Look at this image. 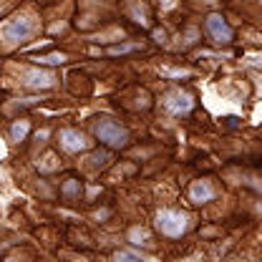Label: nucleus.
<instances>
[{
    "mask_svg": "<svg viewBox=\"0 0 262 262\" xmlns=\"http://www.w3.org/2000/svg\"><path fill=\"white\" fill-rule=\"evenodd\" d=\"M157 227L166 237H182L189 227V217L179 209H159L157 212Z\"/></svg>",
    "mask_w": 262,
    "mask_h": 262,
    "instance_id": "2",
    "label": "nucleus"
},
{
    "mask_svg": "<svg viewBox=\"0 0 262 262\" xmlns=\"http://www.w3.org/2000/svg\"><path fill=\"white\" fill-rule=\"evenodd\" d=\"M129 242H134V245H151V237H149V232L144 227H131L129 229Z\"/></svg>",
    "mask_w": 262,
    "mask_h": 262,
    "instance_id": "9",
    "label": "nucleus"
},
{
    "mask_svg": "<svg viewBox=\"0 0 262 262\" xmlns=\"http://www.w3.org/2000/svg\"><path fill=\"white\" fill-rule=\"evenodd\" d=\"M38 166H40L43 171H53V169H56V154H51V151H48V154L43 157V164L38 162Z\"/></svg>",
    "mask_w": 262,
    "mask_h": 262,
    "instance_id": "16",
    "label": "nucleus"
},
{
    "mask_svg": "<svg viewBox=\"0 0 262 262\" xmlns=\"http://www.w3.org/2000/svg\"><path fill=\"white\" fill-rule=\"evenodd\" d=\"M162 76H166V78H187V76H192V71L189 68H162Z\"/></svg>",
    "mask_w": 262,
    "mask_h": 262,
    "instance_id": "13",
    "label": "nucleus"
},
{
    "mask_svg": "<svg viewBox=\"0 0 262 262\" xmlns=\"http://www.w3.org/2000/svg\"><path fill=\"white\" fill-rule=\"evenodd\" d=\"M207 33L212 35V40L217 43H229L232 40V28L227 26V20L220 15V13H212L207 18Z\"/></svg>",
    "mask_w": 262,
    "mask_h": 262,
    "instance_id": "6",
    "label": "nucleus"
},
{
    "mask_svg": "<svg viewBox=\"0 0 262 262\" xmlns=\"http://www.w3.org/2000/svg\"><path fill=\"white\" fill-rule=\"evenodd\" d=\"M114 262H141L136 255H131V252H116L114 255Z\"/></svg>",
    "mask_w": 262,
    "mask_h": 262,
    "instance_id": "17",
    "label": "nucleus"
},
{
    "mask_svg": "<svg viewBox=\"0 0 262 262\" xmlns=\"http://www.w3.org/2000/svg\"><path fill=\"white\" fill-rule=\"evenodd\" d=\"M96 136L106 146H114V149H121V146H126V141H129V131L124 129V126H119L116 121H111V119H101V121H98Z\"/></svg>",
    "mask_w": 262,
    "mask_h": 262,
    "instance_id": "3",
    "label": "nucleus"
},
{
    "mask_svg": "<svg viewBox=\"0 0 262 262\" xmlns=\"http://www.w3.org/2000/svg\"><path fill=\"white\" fill-rule=\"evenodd\" d=\"M31 129V124L28 121H15L13 124V129H10V136H13V141H23L26 139V134Z\"/></svg>",
    "mask_w": 262,
    "mask_h": 262,
    "instance_id": "11",
    "label": "nucleus"
},
{
    "mask_svg": "<svg viewBox=\"0 0 262 262\" xmlns=\"http://www.w3.org/2000/svg\"><path fill=\"white\" fill-rule=\"evenodd\" d=\"M164 108H166L169 114H174V116L189 114V111L194 108V96L187 94V91H182V89H171V91H166V96H164Z\"/></svg>",
    "mask_w": 262,
    "mask_h": 262,
    "instance_id": "4",
    "label": "nucleus"
},
{
    "mask_svg": "<svg viewBox=\"0 0 262 262\" xmlns=\"http://www.w3.org/2000/svg\"><path fill=\"white\" fill-rule=\"evenodd\" d=\"M257 212H260V214H262V204H260V207H257Z\"/></svg>",
    "mask_w": 262,
    "mask_h": 262,
    "instance_id": "20",
    "label": "nucleus"
},
{
    "mask_svg": "<svg viewBox=\"0 0 262 262\" xmlns=\"http://www.w3.org/2000/svg\"><path fill=\"white\" fill-rule=\"evenodd\" d=\"M61 146H63L66 151H71V154H78V151H86V149L91 146V141H89L81 131L63 129L61 131Z\"/></svg>",
    "mask_w": 262,
    "mask_h": 262,
    "instance_id": "7",
    "label": "nucleus"
},
{
    "mask_svg": "<svg viewBox=\"0 0 262 262\" xmlns=\"http://www.w3.org/2000/svg\"><path fill=\"white\" fill-rule=\"evenodd\" d=\"M35 31H38V20H35V15H31V13H18V15L8 18V20L0 26V43L13 46V43L28 40Z\"/></svg>",
    "mask_w": 262,
    "mask_h": 262,
    "instance_id": "1",
    "label": "nucleus"
},
{
    "mask_svg": "<svg viewBox=\"0 0 262 262\" xmlns=\"http://www.w3.org/2000/svg\"><path fill=\"white\" fill-rule=\"evenodd\" d=\"M56 81H58V78H56L51 71H40V68H28V71H23V76H20V83H23L26 89H33V91L53 89Z\"/></svg>",
    "mask_w": 262,
    "mask_h": 262,
    "instance_id": "5",
    "label": "nucleus"
},
{
    "mask_svg": "<svg viewBox=\"0 0 262 262\" xmlns=\"http://www.w3.org/2000/svg\"><path fill=\"white\" fill-rule=\"evenodd\" d=\"M129 13H131V18H134V23H139V26H149V13H146V8L144 5H139V3H134L129 8Z\"/></svg>",
    "mask_w": 262,
    "mask_h": 262,
    "instance_id": "10",
    "label": "nucleus"
},
{
    "mask_svg": "<svg viewBox=\"0 0 262 262\" xmlns=\"http://www.w3.org/2000/svg\"><path fill=\"white\" fill-rule=\"evenodd\" d=\"M217 196V189L212 187V182L207 179H196L189 184V202L192 204H204V202H212Z\"/></svg>",
    "mask_w": 262,
    "mask_h": 262,
    "instance_id": "8",
    "label": "nucleus"
},
{
    "mask_svg": "<svg viewBox=\"0 0 262 262\" xmlns=\"http://www.w3.org/2000/svg\"><path fill=\"white\" fill-rule=\"evenodd\" d=\"M106 162H108V154H94V164H96V166L98 164H106Z\"/></svg>",
    "mask_w": 262,
    "mask_h": 262,
    "instance_id": "18",
    "label": "nucleus"
},
{
    "mask_svg": "<svg viewBox=\"0 0 262 262\" xmlns=\"http://www.w3.org/2000/svg\"><path fill=\"white\" fill-rule=\"evenodd\" d=\"M40 66H58V63H66L68 61V56L66 53H51V56H40V58H35Z\"/></svg>",
    "mask_w": 262,
    "mask_h": 262,
    "instance_id": "12",
    "label": "nucleus"
},
{
    "mask_svg": "<svg viewBox=\"0 0 262 262\" xmlns=\"http://www.w3.org/2000/svg\"><path fill=\"white\" fill-rule=\"evenodd\" d=\"M204 3H214V0H204Z\"/></svg>",
    "mask_w": 262,
    "mask_h": 262,
    "instance_id": "21",
    "label": "nucleus"
},
{
    "mask_svg": "<svg viewBox=\"0 0 262 262\" xmlns=\"http://www.w3.org/2000/svg\"><path fill=\"white\" fill-rule=\"evenodd\" d=\"M63 194H66V196L81 194V182H76V179H68V182L63 184Z\"/></svg>",
    "mask_w": 262,
    "mask_h": 262,
    "instance_id": "14",
    "label": "nucleus"
},
{
    "mask_svg": "<svg viewBox=\"0 0 262 262\" xmlns=\"http://www.w3.org/2000/svg\"><path fill=\"white\" fill-rule=\"evenodd\" d=\"M154 38H157V40L162 43V40H164V38H166V35H164V31H154Z\"/></svg>",
    "mask_w": 262,
    "mask_h": 262,
    "instance_id": "19",
    "label": "nucleus"
},
{
    "mask_svg": "<svg viewBox=\"0 0 262 262\" xmlns=\"http://www.w3.org/2000/svg\"><path fill=\"white\" fill-rule=\"evenodd\" d=\"M139 46H134V43H124V46H114V48H108V56H119V53H131V51H136Z\"/></svg>",
    "mask_w": 262,
    "mask_h": 262,
    "instance_id": "15",
    "label": "nucleus"
}]
</instances>
